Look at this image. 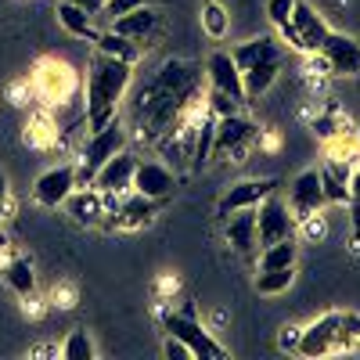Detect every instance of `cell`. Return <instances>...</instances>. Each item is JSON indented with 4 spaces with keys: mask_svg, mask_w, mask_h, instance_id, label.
<instances>
[{
    "mask_svg": "<svg viewBox=\"0 0 360 360\" xmlns=\"http://www.w3.org/2000/svg\"><path fill=\"white\" fill-rule=\"evenodd\" d=\"M292 281H295V266H281V270H256L252 288H256L259 295H281V292H288V288H292Z\"/></svg>",
    "mask_w": 360,
    "mask_h": 360,
    "instance_id": "28",
    "label": "cell"
},
{
    "mask_svg": "<svg viewBox=\"0 0 360 360\" xmlns=\"http://www.w3.org/2000/svg\"><path fill=\"white\" fill-rule=\"evenodd\" d=\"M292 8H295V0H266V18H270V25H285L288 22V15H292Z\"/></svg>",
    "mask_w": 360,
    "mask_h": 360,
    "instance_id": "34",
    "label": "cell"
},
{
    "mask_svg": "<svg viewBox=\"0 0 360 360\" xmlns=\"http://www.w3.org/2000/svg\"><path fill=\"white\" fill-rule=\"evenodd\" d=\"M360 346V314L356 310H339V353Z\"/></svg>",
    "mask_w": 360,
    "mask_h": 360,
    "instance_id": "31",
    "label": "cell"
},
{
    "mask_svg": "<svg viewBox=\"0 0 360 360\" xmlns=\"http://www.w3.org/2000/svg\"><path fill=\"white\" fill-rule=\"evenodd\" d=\"M231 58L238 62V69H249L256 62H285V47L274 37H252L245 44H234Z\"/></svg>",
    "mask_w": 360,
    "mask_h": 360,
    "instance_id": "22",
    "label": "cell"
},
{
    "mask_svg": "<svg viewBox=\"0 0 360 360\" xmlns=\"http://www.w3.org/2000/svg\"><path fill=\"white\" fill-rule=\"evenodd\" d=\"M8 205H11V180H8L4 166H0V217L8 213Z\"/></svg>",
    "mask_w": 360,
    "mask_h": 360,
    "instance_id": "38",
    "label": "cell"
},
{
    "mask_svg": "<svg viewBox=\"0 0 360 360\" xmlns=\"http://www.w3.org/2000/svg\"><path fill=\"white\" fill-rule=\"evenodd\" d=\"M299 332H303L299 324H281V328H278V349H281V353H295Z\"/></svg>",
    "mask_w": 360,
    "mask_h": 360,
    "instance_id": "36",
    "label": "cell"
},
{
    "mask_svg": "<svg viewBox=\"0 0 360 360\" xmlns=\"http://www.w3.org/2000/svg\"><path fill=\"white\" fill-rule=\"evenodd\" d=\"M134 83V65L108 58L94 51V58L86 62V79H83V119L86 130H101L112 119H119L127 101V90Z\"/></svg>",
    "mask_w": 360,
    "mask_h": 360,
    "instance_id": "2",
    "label": "cell"
},
{
    "mask_svg": "<svg viewBox=\"0 0 360 360\" xmlns=\"http://www.w3.org/2000/svg\"><path fill=\"white\" fill-rule=\"evenodd\" d=\"M224 242L238 252V256H252L259 249L256 238V209H238V213L224 217Z\"/></svg>",
    "mask_w": 360,
    "mask_h": 360,
    "instance_id": "21",
    "label": "cell"
},
{
    "mask_svg": "<svg viewBox=\"0 0 360 360\" xmlns=\"http://www.w3.org/2000/svg\"><path fill=\"white\" fill-rule=\"evenodd\" d=\"M94 51H101V54H108V58H119V62L137 65L144 47H141V44H134V40H127L123 33H115V29H101L98 40H94Z\"/></svg>",
    "mask_w": 360,
    "mask_h": 360,
    "instance_id": "25",
    "label": "cell"
},
{
    "mask_svg": "<svg viewBox=\"0 0 360 360\" xmlns=\"http://www.w3.org/2000/svg\"><path fill=\"white\" fill-rule=\"evenodd\" d=\"M162 356H169V360H195L191 356V349L180 342V339H173V335H166L162 339Z\"/></svg>",
    "mask_w": 360,
    "mask_h": 360,
    "instance_id": "37",
    "label": "cell"
},
{
    "mask_svg": "<svg viewBox=\"0 0 360 360\" xmlns=\"http://www.w3.org/2000/svg\"><path fill=\"white\" fill-rule=\"evenodd\" d=\"M108 198V195H105ZM166 202L159 198H144L137 191H127V195H119V198H108V220L105 227H115V231H141L148 227L155 217H159V209Z\"/></svg>",
    "mask_w": 360,
    "mask_h": 360,
    "instance_id": "6",
    "label": "cell"
},
{
    "mask_svg": "<svg viewBox=\"0 0 360 360\" xmlns=\"http://www.w3.org/2000/svg\"><path fill=\"white\" fill-rule=\"evenodd\" d=\"M127 144H130V127L123 123V115L112 119V123L101 127V130H90V137H86L83 148H79V159H76L79 184H90V180H94V173H98L115 152H123Z\"/></svg>",
    "mask_w": 360,
    "mask_h": 360,
    "instance_id": "3",
    "label": "cell"
},
{
    "mask_svg": "<svg viewBox=\"0 0 360 360\" xmlns=\"http://www.w3.org/2000/svg\"><path fill=\"white\" fill-rule=\"evenodd\" d=\"M213 130H217V115L202 105V115H198V134H195V155H191V169H202L209 159H213Z\"/></svg>",
    "mask_w": 360,
    "mask_h": 360,
    "instance_id": "27",
    "label": "cell"
},
{
    "mask_svg": "<svg viewBox=\"0 0 360 360\" xmlns=\"http://www.w3.org/2000/svg\"><path fill=\"white\" fill-rule=\"evenodd\" d=\"M79 188V176H76V162H62V166H51L37 176L33 184V202L44 209H62L65 198Z\"/></svg>",
    "mask_w": 360,
    "mask_h": 360,
    "instance_id": "10",
    "label": "cell"
},
{
    "mask_svg": "<svg viewBox=\"0 0 360 360\" xmlns=\"http://www.w3.org/2000/svg\"><path fill=\"white\" fill-rule=\"evenodd\" d=\"M328 205L324 198V188H321V173L317 166L314 169H303L292 184H288V209H292V217L299 224H307L314 217H321V209Z\"/></svg>",
    "mask_w": 360,
    "mask_h": 360,
    "instance_id": "12",
    "label": "cell"
},
{
    "mask_svg": "<svg viewBox=\"0 0 360 360\" xmlns=\"http://www.w3.org/2000/svg\"><path fill=\"white\" fill-rule=\"evenodd\" d=\"M62 353L65 360H94L98 356V349H94V339L86 335V328H72V332L65 335V342H62Z\"/></svg>",
    "mask_w": 360,
    "mask_h": 360,
    "instance_id": "30",
    "label": "cell"
},
{
    "mask_svg": "<svg viewBox=\"0 0 360 360\" xmlns=\"http://www.w3.org/2000/svg\"><path fill=\"white\" fill-rule=\"evenodd\" d=\"M295 227H299V220L292 217L288 202L278 198V191L266 195L256 205V238H259V245L281 242V238H295Z\"/></svg>",
    "mask_w": 360,
    "mask_h": 360,
    "instance_id": "8",
    "label": "cell"
},
{
    "mask_svg": "<svg viewBox=\"0 0 360 360\" xmlns=\"http://www.w3.org/2000/svg\"><path fill=\"white\" fill-rule=\"evenodd\" d=\"M349 234H353V249H360V166H353L349 173Z\"/></svg>",
    "mask_w": 360,
    "mask_h": 360,
    "instance_id": "32",
    "label": "cell"
},
{
    "mask_svg": "<svg viewBox=\"0 0 360 360\" xmlns=\"http://www.w3.org/2000/svg\"><path fill=\"white\" fill-rule=\"evenodd\" d=\"M278 191V180L274 176H245V180H238V184H231L220 202H217V217H231L238 213V209H256L266 195H274Z\"/></svg>",
    "mask_w": 360,
    "mask_h": 360,
    "instance_id": "14",
    "label": "cell"
},
{
    "mask_svg": "<svg viewBox=\"0 0 360 360\" xmlns=\"http://www.w3.org/2000/svg\"><path fill=\"white\" fill-rule=\"evenodd\" d=\"M205 69L188 58H166L159 69L144 79H134L123 101V123L148 144H155L166 130H173L184 115H191L205 90H202Z\"/></svg>",
    "mask_w": 360,
    "mask_h": 360,
    "instance_id": "1",
    "label": "cell"
},
{
    "mask_svg": "<svg viewBox=\"0 0 360 360\" xmlns=\"http://www.w3.org/2000/svg\"><path fill=\"white\" fill-rule=\"evenodd\" d=\"M259 123H252L249 115L242 112H231L217 119V130H213V159L209 162H238L249 148L259 141Z\"/></svg>",
    "mask_w": 360,
    "mask_h": 360,
    "instance_id": "5",
    "label": "cell"
},
{
    "mask_svg": "<svg viewBox=\"0 0 360 360\" xmlns=\"http://www.w3.org/2000/svg\"><path fill=\"white\" fill-rule=\"evenodd\" d=\"M295 259H299V242H295V238H281V242L259 245L256 270H281V266H295Z\"/></svg>",
    "mask_w": 360,
    "mask_h": 360,
    "instance_id": "26",
    "label": "cell"
},
{
    "mask_svg": "<svg viewBox=\"0 0 360 360\" xmlns=\"http://www.w3.org/2000/svg\"><path fill=\"white\" fill-rule=\"evenodd\" d=\"M202 33L209 40H224L231 33V15L224 4H217V0H205L202 4Z\"/></svg>",
    "mask_w": 360,
    "mask_h": 360,
    "instance_id": "29",
    "label": "cell"
},
{
    "mask_svg": "<svg viewBox=\"0 0 360 360\" xmlns=\"http://www.w3.org/2000/svg\"><path fill=\"white\" fill-rule=\"evenodd\" d=\"M54 15H58V25H62L69 37H76V40H90V44H94L98 33H101V29L94 25V15H86L83 8H76L72 0H58Z\"/></svg>",
    "mask_w": 360,
    "mask_h": 360,
    "instance_id": "23",
    "label": "cell"
},
{
    "mask_svg": "<svg viewBox=\"0 0 360 360\" xmlns=\"http://www.w3.org/2000/svg\"><path fill=\"white\" fill-rule=\"evenodd\" d=\"M33 83H37L44 101H65L69 90L76 86V72L65 62H58V58H44L33 72Z\"/></svg>",
    "mask_w": 360,
    "mask_h": 360,
    "instance_id": "18",
    "label": "cell"
},
{
    "mask_svg": "<svg viewBox=\"0 0 360 360\" xmlns=\"http://www.w3.org/2000/svg\"><path fill=\"white\" fill-rule=\"evenodd\" d=\"M314 58H321V65L332 72V76L360 79V40L349 37V33H339V29H332Z\"/></svg>",
    "mask_w": 360,
    "mask_h": 360,
    "instance_id": "7",
    "label": "cell"
},
{
    "mask_svg": "<svg viewBox=\"0 0 360 360\" xmlns=\"http://www.w3.org/2000/svg\"><path fill=\"white\" fill-rule=\"evenodd\" d=\"M288 22L295 25V33H299V54H317L321 51V44H324V37L332 33V25L324 22V15L310 4V0H295V8H292V15H288Z\"/></svg>",
    "mask_w": 360,
    "mask_h": 360,
    "instance_id": "17",
    "label": "cell"
},
{
    "mask_svg": "<svg viewBox=\"0 0 360 360\" xmlns=\"http://www.w3.org/2000/svg\"><path fill=\"white\" fill-rule=\"evenodd\" d=\"M332 353H339V310H328L317 321H310L299 332V346H295V356H307V360L332 356Z\"/></svg>",
    "mask_w": 360,
    "mask_h": 360,
    "instance_id": "9",
    "label": "cell"
},
{
    "mask_svg": "<svg viewBox=\"0 0 360 360\" xmlns=\"http://www.w3.org/2000/svg\"><path fill=\"white\" fill-rule=\"evenodd\" d=\"M108 29H115V33H123L127 40L148 47V40H152L159 29H162V15H159L152 4H141V8H134L130 15H119L115 22H108Z\"/></svg>",
    "mask_w": 360,
    "mask_h": 360,
    "instance_id": "20",
    "label": "cell"
},
{
    "mask_svg": "<svg viewBox=\"0 0 360 360\" xmlns=\"http://www.w3.org/2000/svg\"><path fill=\"white\" fill-rule=\"evenodd\" d=\"M162 335L180 339L191 349V356H198V360H227V349L209 335V328L195 317V307H188V310H162Z\"/></svg>",
    "mask_w": 360,
    "mask_h": 360,
    "instance_id": "4",
    "label": "cell"
},
{
    "mask_svg": "<svg viewBox=\"0 0 360 360\" xmlns=\"http://www.w3.org/2000/svg\"><path fill=\"white\" fill-rule=\"evenodd\" d=\"M205 86L209 90H220V94L234 98L238 105H249L245 98V83H242V69H238V62L231 58V51H213L205 58Z\"/></svg>",
    "mask_w": 360,
    "mask_h": 360,
    "instance_id": "13",
    "label": "cell"
},
{
    "mask_svg": "<svg viewBox=\"0 0 360 360\" xmlns=\"http://www.w3.org/2000/svg\"><path fill=\"white\" fill-rule=\"evenodd\" d=\"M134 191L144 195V198H159V202H169L173 191H176V169L159 162V159H141L137 162V173H134Z\"/></svg>",
    "mask_w": 360,
    "mask_h": 360,
    "instance_id": "16",
    "label": "cell"
},
{
    "mask_svg": "<svg viewBox=\"0 0 360 360\" xmlns=\"http://www.w3.org/2000/svg\"><path fill=\"white\" fill-rule=\"evenodd\" d=\"M0 281H4L18 299H25V307L33 303V295H37V266H33L29 256L8 252L4 259H0Z\"/></svg>",
    "mask_w": 360,
    "mask_h": 360,
    "instance_id": "19",
    "label": "cell"
},
{
    "mask_svg": "<svg viewBox=\"0 0 360 360\" xmlns=\"http://www.w3.org/2000/svg\"><path fill=\"white\" fill-rule=\"evenodd\" d=\"M62 209L69 213V220L79 224V227H105V220H108V198L94 184H79L65 198Z\"/></svg>",
    "mask_w": 360,
    "mask_h": 360,
    "instance_id": "15",
    "label": "cell"
},
{
    "mask_svg": "<svg viewBox=\"0 0 360 360\" xmlns=\"http://www.w3.org/2000/svg\"><path fill=\"white\" fill-rule=\"evenodd\" d=\"M141 4H148V0H105L101 15H105L108 22H115L119 15H130V11H134V8H141Z\"/></svg>",
    "mask_w": 360,
    "mask_h": 360,
    "instance_id": "35",
    "label": "cell"
},
{
    "mask_svg": "<svg viewBox=\"0 0 360 360\" xmlns=\"http://www.w3.org/2000/svg\"><path fill=\"white\" fill-rule=\"evenodd\" d=\"M281 65H285V62H256V65L242 69V83H245V98H249V101L263 98L266 90H270V86L278 83V76H281Z\"/></svg>",
    "mask_w": 360,
    "mask_h": 360,
    "instance_id": "24",
    "label": "cell"
},
{
    "mask_svg": "<svg viewBox=\"0 0 360 360\" xmlns=\"http://www.w3.org/2000/svg\"><path fill=\"white\" fill-rule=\"evenodd\" d=\"M4 249H8V238H4V234H0V252H4Z\"/></svg>",
    "mask_w": 360,
    "mask_h": 360,
    "instance_id": "40",
    "label": "cell"
},
{
    "mask_svg": "<svg viewBox=\"0 0 360 360\" xmlns=\"http://www.w3.org/2000/svg\"><path fill=\"white\" fill-rule=\"evenodd\" d=\"M202 105H205L209 112H213L217 119H220V115H231V112H242V108H245V105H238L234 98L220 94V90H209V86H205V98H202Z\"/></svg>",
    "mask_w": 360,
    "mask_h": 360,
    "instance_id": "33",
    "label": "cell"
},
{
    "mask_svg": "<svg viewBox=\"0 0 360 360\" xmlns=\"http://www.w3.org/2000/svg\"><path fill=\"white\" fill-rule=\"evenodd\" d=\"M137 152L127 144L123 152H115L98 173H94V184L101 195H108V198H119V195H127V191H134V173H137Z\"/></svg>",
    "mask_w": 360,
    "mask_h": 360,
    "instance_id": "11",
    "label": "cell"
},
{
    "mask_svg": "<svg viewBox=\"0 0 360 360\" xmlns=\"http://www.w3.org/2000/svg\"><path fill=\"white\" fill-rule=\"evenodd\" d=\"M76 8H83L86 15H101V8H105V0H72Z\"/></svg>",
    "mask_w": 360,
    "mask_h": 360,
    "instance_id": "39",
    "label": "cell"
}]
</instances>
